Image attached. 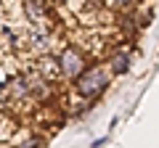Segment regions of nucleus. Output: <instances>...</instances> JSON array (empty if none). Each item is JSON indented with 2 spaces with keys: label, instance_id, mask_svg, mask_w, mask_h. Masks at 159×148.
<instances>
[{
  "label": "nucleus",
  "instance_id": "1",
  "mask_svg": "<svg viewBox=\"0 0 159 148\" xmlns=\"http://www.w3.org/2000/svg\"><path fill=\"white\" fill-rule=\"evenodd\" d=\"M106 85H109V77L101 72V69H90V72H85V74H80L77 77V95H82V98H96V95H101L103 90H106Z\"/></svg>",
  "mask_w": 159,
  "mask_h": 148
},
{
  "label": "nucleus",
  "instance_id": "2",
  "mask_svg": "<svg viewBox=\"0 0 159 148\" xmlns=\"http://www.w3.org/2000/svg\"><path fill=\"white\" fill-rule=\"evenodd\" d=\"M58 63H61V72L66 74V77H80L82 74V56H80L74 48H66V50L58 56Z\"/></svg>",
  "mask_w": 159,
  "mask_h": 148
},
{
  "label": "nucleus",
  "instance_id": "3",
  "mask_svg": "<svg viewBox=\"0 0 159 148\" xmlns=\"http://www.w3.org/2000/svg\"><path fill=\"white\" fill-rule=\"evenodd\" d=\"M27 16L32 21H43V0H27Z\"/></svg>",
  "mask_w": 159,
  "mask_h": 148
},
{
  "label": "nucleus",
  "instance_id": "4",
  "mask_svg": "<svg viewBox=\"0 0 159 148\" xmlns=\"http://www.w3.org/2000/svg\"><path fill=\"white\" fill-rule=\"evenodd\" d=\"M40 69H43V74H45V80L53 82V77L58 74L61 63H58V61H51V58H45V61H40Z\"/></svg>",
  "mask_w": 159,
  "mask_h": 148
},
{
  "label": "nucleus",
  "instance_id": "5",
  "mask_svg": "<svg viewBox=\"0 0 159 148\" xmlns=\"http://www.w3.org/2000/svg\"><path fill=\"white\" fill-rule=\"evenodd\" d=\"M111 69H114L117 74H125L127 69H130V58H127L125 53H117V56L111 58Z\"/></svg>",
  "mask_w": 159,
  "mask_h": 148
},
{
  "label": "nucleus",
  "instance_id": "6",
  "mask_svg": "<svg viewBox=\"0 0 159 148\" xmlns=\"http://www.w3.org/2000/svg\"><path fill=\"white\" fill-rule=\"evenodd\" d=\"M109 3H111V6H117V8H125V6H130L133 0H109Z\"/></svg>",
  "mask_w": 159,
  "mask_h": 148
}]
</instances>
